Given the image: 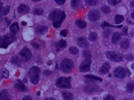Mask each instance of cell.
<instances>
[{"mask_svg":"<svg viewBox=\"0 0 134 100\" xmlns=\"http://www.w3.org/2000/svg\"><path fill=\"white\" fill-rule=\"evenodd\" d=\"M50 17L53 21V25L54 28H58L65 18L66 15L63 11L54 10L51 13Z\"/></svg>","mask_w":134,"mask_h":100,"instance_id":"1","label":"cell"},{"mask_svg":"<svg viewBox=\"0 0 134 100\" xmlns=\"http://www.w3.org/2000/svg\"><path fill=\"white\" fill-rule=\"evenodd\" d=\"M16 39V36L11 33H8L3 36L1 39L0 46L3 48H7L8 46Z\"/></svg>","mask_w":134,"mask_h":100,"instance_id":"2","label":"cell"},{"mask_svg":"<svg viewBox=\"0 0 134 100\" xmlns=\"http://www.w3.org/2000/svg\"><path fill=\"white\" fill-rule=\"evenodd\" d=\"M40 69L37 66H33L29 71V76L31 82L34 85L37 84L39 82Z\"/></svg>","mask_w":134,"mask_h":100,"instance_id":"3","label":"cell"},{"mask_svg":"<svg viewBox=\"0 0 134 100\" xmlns=\"http://www.w3.org/2000/svg\"><path fill=\"white\" fill-rule=\"evenodd\" d=\"M105 54L107 57L112 61L120 62L123 59V54L117 51H107Z\"/></svg>","mask_w":134,"mask_h":100,"instance_id":"4","label":"cell"},{"mask_svg":"<svg viewBox=\"0 0 134 100\" xmlns=\"http://www.w3.org/2000/svg\"><path fill=\"white\" fill-rule=\"evenodd\" d=\"M74 63L72 60L69 59H64L61 63V69L65 73L70 72L73 68Z\"/></svg>","mask_w":134,"mask_h":100,"instance_id":"5","label":"cell"},{"mask_svg":"<svg viewBox=\"0 0 134 100\" xmlns=\"http://www.w3.org/2000/svg\"><path fill=\"white\" fill-rule=\"evenodd\" d=\"M56 85L61 88H70L71 87L70 79L66 77H60L56 81Z\"/></svg>","mask_w":134,"mask_h":100,"instance_id":"6","label":"cell"},{"mask_svg":"<svg viewBox=\"0 0 134 100\" xmlns=\"http://www.w3.org/2000/svg\"><path fill=\"white\" fill-rule=\"evenodd\" d=\"M19 55L21 58L25 61H28L31 58L32 56L31 51L28 48H24L21 50L19 52Z\"/></svg>","mask_w":134,"mask_h":100,"instance_id":"7","label":"cell"},{"mask_svg":"<svg viewBox=\"0 0 134 100\" xmlns=\"http://www.w3.org/2000/svg\"><path fill=\"white\" fill-rule=\"evenodd\" d=\"M126 72L125 69L122 66L116 67L114 70V75L118 78H124L126 76Z\"/></svg>","mask_w":134,"mask_h":100,"instance_id":"8","label":"cell"},{"mask_svg":"<svg viewBox=\"0 0 134 100\" xmlns=\"http://www.w3.org/2000/svg\"><path fill=\"white\" fill-rule=\"evenodd\" d=\"M91 60H86L83 61L79 67V70L81 72H88L91 70Z\"/></svg>","mask_w":134,"mask_h":100,"instance_id":"9","label":"cell"},{"mask_svg":"<svg viewBox=\"0 0 134 100\" xmlns=\"http://www.w3.org/2000/svg\"><path fill=\"white\" fill-rule=\"evenodd\" d=\"M100 13L97 10H93L90 12L88 15V19L92 21H96L99 19Z\"/></svg>","mask_w":134,"mask_h":100,"instance_id":"10","label":"cell"},{"mask_svg":"<svg viewBox=\"0 0 134 100\" xmlns=\"http://www.w3.org/2000/svg\"><path fill=\"white\" fill-rule=\"evenodd\" d=\"M111 69V64L108 62H105L100 69L99 73L101 74H106L110 72Z\"/></svg>","mask_w":134,"mask_h":100,"instance_id":"11","label":"cell"},{"mask_svg":"<svg viewBox=\"0 0 134 100\" xmlns=\"http://www.w3.org/2000/svg\"><path fill=\"white\" fill-rule=\"evenodd\" d=\"M77 44L81 48H87L89 46V43L87 40L83 37H79L77 40Z\"/></svg>","mask_w":134,"mask_h":100,"instance_id":"12","label":"cell"},{"mask_svg":"<svg viewBox=\"0 0 134 100\" xmlns=\"http://www.w3.org/2000/svg\"><path fill=\"white\" fill-rule=\"evenodd\" d=\"M98 90V86L95 85H91L86 86L84 88V91L87 94H91L96 92Z\"/></svg>","mask_w":134,"mask_h":100,"instance_id":"13","label":"cell"},{"mask_svg":"<svg viewBox=\"0 0 134 100\" xmlns=\"http://www.w3.org/2000/svg\"><path fill=\"white\" fill-rule=\"evenodd\" d=\"M0 100H10L11 99V95L7 90H3L0 93Z\"/></svg>","mask_w":134,"mask_h":100,"instance_id":"14","label":"cell"},{"mask_svg":"<svg viewBox=\"0 0 134 100\" xmlns=\"http://www.w3.org/2000/svg\"><path fill=\"white\" fill-rule=\"evenodd\" d=\"M121 38V33L118 32H116L113 34L112 41L113 44H116L118 43Z\"/></svg>","mask_w":134,"mask_h":100,"instance_id":"15","label":"cell"},{"mask_svg":"<svg viewBox=\"0 0 134 100\" xmlns=\"http://www.w3.org/2000/svg\"><path fill=\"white\" fill-rule=\"evenodd\" d=\"M30 8L25 5H20L18 8V12L20 14L28 12L30 11Z\"/></svg>","mask_w":134,"mask_h":100,"instance_id":"16","label":"cell"},{"mask_svg":"<svg viewBox=\"0 0 134 100\" xmlns=\"http://www.w3.org/2000/svg\"><path fill=\"white\" fill-rule=\"evenodd\" d=\"M10 31L13 34H16L19 32V27L17 22H15L10 27Z\"/></svg>","mask_w":134,"mask_h":100,"instance_id":"17","label":"cell"},{"mask_svg":"<svg viewBox=\"0 0 134 100\" xmlns=\"http://www.w3.org/2000/svg\"><path fill=\"white\" fill-rule=\"evenodd\" d=\"M120 45L121 48L123 49H127L130 46V42L128 39L125 38L121 41Z\"/></svg>","mask_w":134,"mask_h":100,"instance_id":"18","label":"cell"},{"mask_svg":"<svg viewBox=\"0 0 134 100\" xmlns=\"http://www.w3.org/2000/svg\"><path fill=\"white\" fill-rule=\"evenodd\" d=\"M48 30L47 27L44 26H40L38 27L36 29V32L38 34H44L46 33Z\"/></svg>","mask_w":134,"mask_h":100,"instance_id":"19","label":"cell"},{"mask_svg":"<svg viewBox=\"0 0 134 100\" xmlns=\"http://www.w3.org/2000/svg\"><path fill=\"white\" fill-rule=\"evenodd\" d=\"M15 86L17 89H18L19 91H20L24 92V91H26L28 90L27 88L25 86L24 84L22 83V82H19L16 84Z\"/></svg>","mask_w":134,"mask_h":100,"instance_id":"20","label":"cell"},{"mask_svg":"<svg viewBox=\"0 0 134 100\" xmlns=\"http://www.w3.org/2000/svg\"><path fill=\"white\" fill-rule=\"evenodd\" d=\"M62 97L65 100H72L74 99V96L70 93L64 92L62 93Z\"/></svg>","mask_w":134,"mask_h":100,"instance_id":"21","label":"cell"},{"mask_svg":"<svg viewBox=\"0 0 134 100\" xmlns=\"http://www.w3.org/2000/svg\"><path fill=\"white\" fill-rule=\"evenodd\" d=\"M76 24L80 29H84L87 26L86 22L83 20L79 19L76 21Z\"/></svg>","mask_w":134,"mask_h":100,"instance_id":"22","label":"cell"},{"mask_svg":"<svg viewBox=\"0 0 134 100\" xmlns=\"http://www.w3.org/2000/svg\"><path fill=\"white\" fill-rule=\"evenodd\" d=\"M9 76V72L8 70L6 69L3 68L1 70V78H8Z\"/></svg>","mask_w":134,"mask_h":100,"instance_id":"23","label":"cell"},{"mask_svg":"<svg viewBox=\"0 0 134 100\" xmlns=\"http://www.w3.org/2000/svg\"><path fill=\"white\" fill-rule=\"evenodd\" d=\"M11 62L17 65H19L21 63V59L18 56H14L11 59Z\"/></svg>","mask_w":134,"mask_h":100,"instance_id":"24","label":"cell"},{"mask_svg":"<svg viewBox=\"0 0 134 100\" xmlns=\"http://www.w3.org/2000/svg\"><path fill=\"white\" fill-rule=\"evenodd\" d=\"M10 7L9 6H6L5 7H3L1 9H0L1 15L2 16H5L7 15L10 11Z\"/></svg>","mask_w":134,"mask_h":100,"instance_id":"25","label":"cell"},{"mask_svg":"<svg viewBox=\"0 0 134 100\" xmlns=\"http://www.w3.org/2000/svg\"><path fill=\"white\" fill-rule=\"evenodd\" d=\"M83 57L86 60H91V53L88 50H84L83 52Z\"/></svg>","mask_w":134,"mask_h":100,"instance_id":"26","label":"cell"},{"mask_svg":"<svg viewBox=\"0 0 134 100\" xmlns=\"http://www.w3.org/2000/svg\"><path fill=\"white\" fill-rule=\"evenodd\" d=\"M124 20V17L121 15H116L115 17V23L120 24Z\"/></svg>","mask_w":134,"mask_h":100,"instance_id":"27","label":"cell"},{"mask_svg":"<svg viewBox=\"0 0 134 100\" xmlns=\"http://www.w3.org/2000/svg\"><path fill=\"white\" fill-rule=\"evenodd\" d=\"M85 78H87V79H92V80H96V81H98L100 82H101L102 81V79L100 77H97V76H95L94 75H87L84 76Z\"/></svg>","mask_w":134,"mask_h":100,"instance_id":"28","label":"cell"},{"mask_svg":"<svg viewBox=\"0 0 134 100\" xmlns=\"http://www.w3.org/2000/svg\"><path fill=\"white\" fill-rule=\"evenodd\" d=\"M134 90V83H129L127 86V91L129 93H132Z\"/></svg>","mask_w":134,"mask_h":100,"instance_id":"29","label":"cell"},{"mask_svg":"<svg viewBox=\"0 0 134 100\" xmlns=\"http://www.w3.org/2000/svg\"><path fill=\"white\" fill-rule=\"evenodd\" d=\"M101 27L102 28H106V27H116V28H122L123 27V26L122 25H120V26H112V25L109 24V23H108L106 21H105V22H102V23L101 24Z\"/></svg>","mask_w":134,"mask_h":100,"instance_id":"30","label":"cell"},{"mask_svg":"<svg viewBox=\"0 0 134 100\" xmlns=\"http://www.w3.org/2000/svg\"><path fill=\"white\" fill-rule=\"evenodd\" d=\"M97 38H98V35L96 33H91L88 36L89 39L91 41H96L97 39Z\"/></svg>","mask_w":134,"mask_h":100,"instance_id":"31","label":"cell"},{"mask_svg":"<svg viewBox=\"0 0 134 100\" xmlns=\"http://www.w3.org/2000/svg\"><path fill=\"white\" fill-rule=\"evenodd\" d=\"M69 52L73 54H77L79 52V50L75 46H71L69 48Z\"/></svg>","mask_w":134,"mask_h":100,"instance_id":"32","label":"cell"},{"mask_svg":"<svg viewBox=\"0 0 134 100\" xmlns=\"http://www.w3.org/2000/svg\"><path fill=\"white\" fill-rule=\"evenodd\" d=\"M101 10L103 13H105V14H109L111 12L110 8L109 7L107 6H102L101 7Z\"/></svg>","mask_w":134,"mask_h":100,"instance_id":"33","label":"cell"},{"mask_svg":"<svg viewBox=\"0 0 134 100\" xmlns=\"http://www.w3.org/2000/svg\"><path fill=\"white\" fill-rule=\"evenodd\" d=\"M79 6V1L73 0L71 1V7L74 9H77Z\"/></svg>","mask_w":134,"mask_h":100,"instance_id":"34","label":"cell"},{"mask_svg":"<svg viewBox=\"0 0 134 100\" xmlns=\"http://www.w3.org/2000/svg\"><path fill=\"white\" fill-rule=\"evenodd\" d=\"M85 2L88 5L92 6H95L97 3V1L95 0H85Z\"/></svg>","mask_w":134,"mask_h":100,"instance_id":"35","label":"cell"},{"mask_svg":"<svg viewBox=\"0 0 134 100\" xmlns=\"http://www.w3.org/2000/svg\"><path fill=\"white\" fill-rule=\"evenodd\" d=\"M108 2L110 5L112 6H116V5L121 3L122 1L121 0H108Z\"/></svg>","mask_w":134,"mask_h":100,"instance_id":"36","label":"cell"},{"mask_svg":"<svg viewBox=\"0 0 134 100\" xmlns=\"http://www.w3.org/2000/svg\"><path fill=\"white\" fill-rule=\"evenodd\" d=\"M66 42L65 40H61L58 44V46L60 47V48H63V47H65L66 46Z\"/></svg>","mask_w":134,"mask_h":100,"instance_id":"37","label":"cell"},{"mask_svg":"<svg viewBox=\"0 0 134 100\" xmlns=\"http://www.w3.org/2000/svg\"><path fill=\"white\" fill-rule=\"evenodd\" d=\"M111 33H112V31H111V30H109V29L106 30L104 32H103V37H104L105 38H108V37H109L110 36V35H111Z\"/></svg>","mask_w":134,"mask_h":100,"instance_id":"38","label":"cell"},{"mask_svg":"<svg viewBox=\"0 0 134 100\" xmlns=\"http://www.w3.org/2000/svg\"><path fill=\"white\" fill-rule=\"evenodd\" d=\"M34 14L37 15H41L43 14V11L40 9H36L34 10Z\"/></svg>","mask_w":134,"mask_h":100,"instance_id":"39","label":"cell"},{"mask_svg":"<svg viewBox=\"0 0 134 100\" xmlns=\"http://www.w3.org/2000/svg\"><path fill=\"white\" fill-rule=\"evenodd\" d=\"M103 100H115V99L113 96L111 95H107L104 97Z\"/></svg>","mask_w":134,"mask_h":100,"instance_id":"40","label":"cell"},{"mask_svg":"<svg viewBox=\"0 0 134 100\" xmlns=\"http://www.w3.org/2000/svg\"><path fill=\"white\" fill-rule=\"evenodd\" d=\"M60 34L62 36L65 37L67 35V30H62L61 31Z\"/></svg>","mask_w":134,"mask_h":100,"instance_id":"41","label":"cell"},{"mask_svg":"<svg viewBox=\"0 0 134 100\" xmlns=\"http://www.w3.org/2000/svg\"><path fill=\"white\" fill-rule=\"evenodd\" d=\"M126 58L128 60H132L134 59V57L131 54H129L126 55Z\"/></svg>","mask_w":134,"mask_h":100,"instance_id":"42","label":"cell"},{"mask_svg":"<svg viewBox=\"0 0 134 100\" xmlns=\"http://www.w3.org/2000/svg\"><path fill=\"white\" fill-rule=\"evenodd\" d=\"M122 34L123 35H128V28L125 27L122 31Z\"/></svg>","mask_w":134,"mask_h":100,"instance_id":"43","label":"cell"},{"mask_svg":"<svg viewBox=\"0 0 134 100\" xmlns=\"http://www.w3.org/2000/svg\"><path fill=\"white\" fill-rule=\"evenodd\" d=\"M55 1L57 4L59 5H62L65 2V0H55Z\"/></svg>","mask_w":134,"mask_h":100,"instance_id":"44","label":"cell"},{"mask_svg":"<svg viewBox=\"0 0 134 100\" xmlns=\"http://www.w3.org/2000/svg\"><path fill=\"white\" fill-rule=\"evenodd\" d=\"M4 20H5V23L6 24V26H8L10 24V22H11V20L9 18H5Z\"/></svg>","mask_w":134,"mask_h":100,"instance_id":"45","label":"cell"},{"mask_svg":"<svg viewBox=\"0 0 134 100\" xmlns=\"http://www.w3.org/2000/svg\"><path fill=\"white\" fill-rule=\"evenodd\" d=\"M22 100H32V99L29 96H25L23 98Z\"/></svg>","mask_w":134,"mask_h":100,"instance_id":"46","label":"cell"},{"mask_svg":"<svg viewBox=\"0 0 134 100\" xmlns=\"http://www.w3.org/2000/svg\"><path fill=\"white\" fill-rule=\"evenodd\" d=\"M51 73V72L49 71H48V70H46L44 72V74L45 75H48L49 74H50Z\"/></svg>","mask_w":134,"mask_h":100,"instance_id":"47","label":"cell"},{"mask_svg":"<svg viewBox=\"0 0 134 100\" xmlns=\"http://www.w3.org/2000/svg\"><path fill=\"white\" fill-rule=\"evenodd\" d=\"M33 46L35 48H38L39 47V45L38 44H37V43H34L33 44Z\"/></svg>","mask_w":134,"mask_h":100,"instance_id":"48","label":"cell"},{"mask_svg":"<svg viewBox=\"0 0 134 100\" xmlns=\"http://www.w3.org/2000/svg\"><path fill=\"white\" fill-rule=\"evenodd\" d=\"M44 100H56L55 99L53 98H51V97H49V98H45Z\"/></svg>","mask_w":134,"mask_h":100,"instance_id":"49","label":"cell"},{"mask_svg":"<svg viewBox=\"0 0 134 100\" xmlns=\"http://www.w3.org/2000/svg\"><path fill=\"white\" fill-rule=\"evenodd\" d=\"M52 62L51 61H48V62H47V65H49V66H50V65H51L52 64Z\"/></svg>","mask_w":134,"mask_h":100,"instance_id":"50","label":"cell"},{"mask_svg":"<svg viewBox=\"0 0 134 100\" xmlns=\"http://www.w3.org/2000/svg\"><path fill=\"white\" fill-rule=\"evenodd\" d=\"M22 25L23 26H26L27 25V23H26V22H25V21H23L22 22Z\"/></svg>","mask_w":134,"mask_h":100,"instance_id":"51","label":"cell"},{"mask_svg":"<svg viewBox=\"0 0 134 100\" xmlns=\"http://www.w3.org/2000/svg\"><path fill=\"white\" fill-rule=\"evenodd\" d=\"M131 6L132 7H134V1L131 2Z\"/></svg>","mask_w":134,"mask_h":100,"instance_id":"52","label":"cell"},{"mask_svg":"<svg viewBox=\"0 0 134 100\" xmlns=\"http://www.w3.org/2000/svg\"><path fill=\"white\" fill-rule=\"evenodd\" d=\"M131 17L132 18H134V11L132 13V14H131Z\"/></svg>","mask_w":134,"mask_h":100,"instance_id":"53","label":"cell"},{"mask_svg":"<svg viewBox=\"0 0 134 100\" xmlns=\"http://www.w3.org/2000/svg\"><path fill=\"white\" fill-rule=\"evenodd\" d=\"M131 68L133 69V70H134V63H133V64H132V65H131Z\"/></svg>","mask_w":134,"mask_h":100,"instance_id":"54","label":"cell"},{"mask_svg":"<svg viewBox=\"0 0 134 100\" xmlns=\"http://www.w3.org/2000/svg\"><path fill=\"white\" fill-rule=\"evenodd\" d=\"M40 94V92L39 91V92H38L37 93V96H39Z\"/></svg>","mask_w":134,"mask_h":100,"instance_id":"55","label":"cell"},{"mask_svg":"<svg viewBox=\"0 0 134 100\" xmlns=\"http://www.w3.org/2000/svg\"><path fill=\"white\" fill-rule=\"evenodd\" d=\"M123 100H131L130 99H128V98H125V99H124Z\"/></svg>","mask_w":134,"mask_h":100,"instance_id":"56","label":"cell"},{"mask_svg":"<svg viewBox=\"0 0 134 100\" xmlns=\"http://www.w3.org/2000/svg\"><path fill=\"white\" fill-rule=\"evenodd\" d=\"M32 1H34V2H38V1H40V0H32Z\"/></svg>","mask_w":134,"mask_h":100,"instance_id":"57","label":"cell"},{"mask_svg":"<svg viewBox=\"0 0 134 100\" xmlns=\"http://www.w3.org/2000/svg\"></svg>","mask_w":134,"mask_h":100,"instance_id":"58","label":"cell"}]
</instances>
